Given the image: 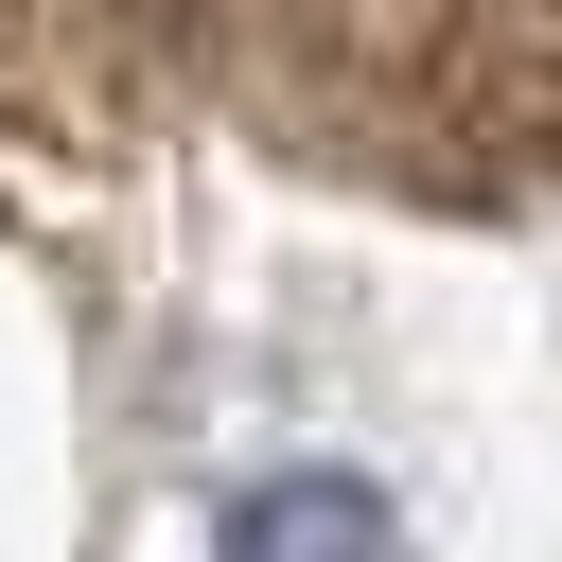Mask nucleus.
<instances>
[{
  "label": "nucleus",
  "mask_w": 562,
  "mask_h": 562,
  "mask_svg": "<svg viewBox=\"0 0 562 562\" xmlns=\"http://www.w3.org/2000/svg\"><path fill=\"white\" fill-rule=\"evenodd\" d=\"M228 544H386V492L369 474H263V492H211Z\"/></svg>",
  "instance_id": "1"
}]
</instances>
